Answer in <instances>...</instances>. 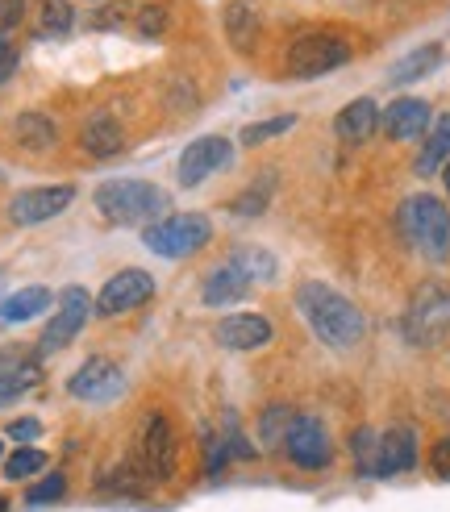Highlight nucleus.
<instances>
[{
    "instance_id": "f704fd0d",
    "label": "nucleus",
    "mask_w": 450,
    "mask_h": 512,
    "mask_svg": "<svg viewBox=\"0 0 450 512\" xmlns=\"http://www.w3.org/2000/svg\"><path fill=\"white\" fill-rule=\"evenodd\" d=\"M63 492H67V479L63 475H50V479L34 483V488L25 492V500H30V504H50V500H63Z\"/></svg>"
},
{
    "instance_id": "473e14b6",
    "label": "nucleus",
    "mask_w": 450,
    "mask_h": 512,
    "mask_svg": "<svg viewBox=\"0 0 450 512\" xmlns=\"http://www.w3.org/2000/svg\"><path fill=\"white\" fill-rule=\"evenodd\" d=\"M42 467H46V454L21 446V450L9 458V463H5V475H9V479H30V475H38Z\"/></svg>"
},
{
    "instance_id": "c756f323",
    "label": "nucleus",
    "mask_w": 450,
    "mask_h": 512,
    "mask_svg": "<svg viewBox=\"0 0 450 512\" xmlns=\"http://www.w3.org/2000/svg\"><path fill=\"white\" fill-rule=\"evenodd\" d=\"M292 125H296V117H292V113H280V117L255 121V125H246V130H242V146H263V142H271V138L288 134Z\"/></svg>"
},
{
    "instance_id": "f03ea898",
    "label": "nucleus",
    "mask_w": 450,
    "mask_h": 512,
    "mask_svg": "<svg viewBox=\"0 0 450 512\" xmlns=\"http://www.w3.org/2000/svg\"><path fill=\"white\" fill-rule=\"evenodd\" d=\"M96 209L113 225H155L167 213V192L150 179H109L96 188Z\"/></svg>"
},
{
    "instance_id": "ea45409f",
    "label": "nucleus",
    "mask_w": 450,
    "mask_h": 512,
    "mask_svg": "<svg viewBox=\"0 0 450 512\" xmlns=\"http://www.w3.org/2000/svg\"><path fill=\"white\" fill-rule=\"evenodd\" d=\"M38 433H42L38 421H13V425H9V438H13V442H34Z\"/></svg>"
},
{
    "instance_id": "ddd939ff",
    "label": "nucleus",
    "mask_w": 450,
    "mask_h": 512,
    "mask_svg": "<svg viewBox=\"0 0 450 512\" xmlns=\"http://www.w3.org/2000/svg\"><path fill=\"white\" fill-rule=\"evenodd\" d=\"M75 200V188L71 184H59V188H25L9 200V217L13 225H42L50 217H59L67 204Z\"/></svg>"
},
{
    "instance_id": "e433bc0d",
    "label": "nucleus",
    "mask_w": 450,
    "mask_h": 512,
    "mask_svg": "<svg viewBox=\"0 0 450 512\" xmlns=\"http://www.w3.org/2000/svg\"><path fill=\"white\" fill-rule=\"evenodd\" d=\"M21 17H25V0H0V38L17 30Z\"/></svg>"
},
{
    "instance_id": "5701e85b",
    "label": "nucleus",
    "mask_w": 450,
    "mask_h": 512,
    "mask_svg": "<svg viewBox=\"0 0 450 512\" xmlns=\"http://www.w3.org/2000/svg\"><path fill=\"white\" fill-rule=\"evenodd\" d=\"M13 134H17V142L25 146V150H34V155H42V150H50L55 146V121H50L46 113H21L17 117V125H13Z\"/></svg>"
},
{
    "instance_id": "20e7f679",
    "label": "nucleus",
    "mask_w": 450,
    "mask_h": 512,
    "mask_svg": "<svg viewBox=\"0 0 450 512\" xmlns=\"http://www.w3.org/2000/svg\"><path fill=\"white\" fill-rule=\"evenodd\" d=\"M213 225L205 213H171L159 217L155 225L142 229L146 250H155L159 259H184V254H196L200 246H209Z\"/></svg>"
},
{
    "instance_id": "72a5a7b5",
    "label": "nucleus",
    "mask_w": 450,
    "mask_h": 512,
    "mask_svg": "<svg viewBox=\"0 0 450 512\" xmlns=\"http://www.w3.org/2000/svg\"><path fill=\"white\" fill-rule=\"evenodd\" d=\"M125 21H134V5H125V0H117V5H105L96 17H92V30H121Z\"/></svg>"
},
{
    "instance_id": "37998d69",
    "label": "nucleus",
    "mask_w": 450,
    "mask_h": 512,
    "mask_svg": "<svg viewBox=\"0 0 450 512\" xmlns=\"http://www.w3.org/2000/svg\"><path fill=\"white\" fill-rule=\"evenodd\" d=\"M0 454H5V446H0Z\"/></svg>"
},
{
    "instance_id": "a878e982",
    "label": "nucleus",
    "mask_w": 450,
    "mask_h": 512,
    "mask_svg": "<svg viewBox=\"0 0 450 512\" xmlns=\"http://www.w3.org/2000/svg\"><path fill=\"white\" fill-rule=\"evenodd\" d=\"M230 263L250 279V284H255V279H259V284L275 279V259H271L267 250H259V246H238V250L230 254Z\"/></svg>"
},
{
    "instance_id": "f8f14e48",
    "label": "nucleus",
    "mask_w": 450,
    "mask_h": 512,
    "mask_svg": "<svg viewBox=\"0 0 450 512\" xmlns=\"http://www.w3.org/2000/svg\"><path fill=\"white\" fill-rule=\"evenodd\" d=\"M284 450L296 467H305V471H321L325 463H330V433H325V425L317 417H296L292 429H288V438H284Z\"/></svg>"
},
{
    "instance_id": "58836bf2",
    "label": "nucleus",
    "mask_w": 450,
    "mask_h": 512,
    "mask_svg": "<svg viewBox=\"0 0 450 512\" xmlns=\"http://www.w3.org/2000/svg\"><path fill=\"white\" fill-rule=\"evenodd\" d=\"M430 463H434V475H438V479H450V438H442V442L434 446Z\"/></svg>"
},
{
    "instance_id": "c85d7f7f",
    "label": "nucleus",
    "mask_w": 450,
    "mask_h": 512,
    "mask_svg": "<svg viewBox=\"0 0 450 512\" xmlns=\"http://www.w3.org/2000/svg\"><path fill=\"white\" fill-rule=\"evenodd\" d=\"M150 483H155V479H150V475H146V471L134 463V458H130V463H125V467L109 471L105 488H109V492H125V496H142V492L150 488Z\"/></svg>"
},
{
    "instance_id": "f257e3e1",
    "label": "nucleus",
    "mask_w": 450,
    "mask_h": 512,
    "mask_svg": "<svg viewBox=\"0 0 450 512\" xmlns=\"http://www.w3.org/2000/svg\"><path fill=\"white\" fill-rule=\"evenodd\" d=\"M296 309L305 313L309 329L325 342V346H334V350H350V346H359L363 338V313L350 304L342 292L334 288H325L317 284V279H305V284L296 288Z\"/></svg>"
},
{
    "instance_id": "2eb2a0df",
    "label": "nucleus",
    "mask_w": 450,
    "mask_h": 512,
    "mask_svg": "<svg viewBox=\"0 0 450 512\" xmlns=\"http://www.w3.org/2000/svg\"><path fill=\"white\" fill-rule=\"evenodd\" d=\"M380 125H384V134L392 142H413V138L425 134V125H430V105L417 100V96H400L380 113Z\"/></svg>"
},
{
    "instance_id": "39448f33",
    "label": "nucleus",
    "mask_w": 450,
    "mask_h": 512,
    "mask_svg": "<svg viewBox=\"0 0 450 512\" xmlns=\"http://www.w3.org/2000/svg\"><path fill=\"white\" fill-rule=\"evenodd\" d=\"M450 334V288L421 284L405 313V338L413 346H438Z\"/></svg>"
},
{
    "instance_id": "cd10ccee",
    "label": "nucleus",
    "mask_w": 450,
    "mask_h": 512,
    "mask_svg": "<svg viewBox=\"0 0 450 512\" xmlns=\"http://www.w3.org/2000/svg\"><path fill=\"white\" fill-rule=\"evenodd\" d=\"M350 454H355V463L363 475H380V433L375 429H355L350 433Z\"/></svg>"
},
{
    "instance_id": "c03bdc74",
    "label": "nucleus",
    "mask_w": 450,
    "mask_h": 512,
    "mask_svg": "<svg viewBox=\"0 0 450 512\" xmlns=\"http://www.w3.org/2000/svg\"><path fill=\"white\" fill-rule=\"evenodd\" d=\"M0 404H5V400H0Z\"/></svg>"
},
{
    "instance_id": "4468645a",
    "label": "nucleus",
    "mask_w": 450,
    "mask_h": 512,
    "mask_svg": "<svg viewBox=\"0 0 450 512\" xmlns=\"http://www.w3.org/2000/svg\"><path fill=\"white\" fill-rule=\"evenodd\" d=\"M42 367H38V354L25 350V346H5L0 350V400H17L21 392L38 388Z\"/></svg>"
},
{
    "instance_id": "6ab92c4d",
    "label": "nucleus",
    "mask_w": 450,
    "mask_h": 512,
    "mask_svg": "<svg viewBox=\"0 0 450 512\" xmlns=\"http://www.w3.org/2000/svg\"><path fill=\"white\" fill-rule=\"evenodd\" d=\"M375 125H380V109H375V100L359 96V100H350V105L338 113L334 130H338V138H342V142L359 146V142H367V138L375 134Z\"/></svg>"
},
{
    "instance_id": "2f4dec72",
    "label": "nucleus",
    "mask_w": 450,
    "mask_h": 512,
    "mask_svg": "<svg viewBox=\"0 0 450 512\" xmlns=\"http://www.w3.org/2000/svg\"><path fill=\"white\" fill-rule=\"evenodd\" d=\"M267 200H271V175L263 179V184H250V188L230 204V209H234L238 217H259V213L267 209Z\"/></svg>"
},
{
    "instance_id": "a211bd4d",
    "label": "nucleus",
    "mask_w": 450,
    "mask_h": 512,
    "mask_svg": "<svg viewBox=\"0 0 450 512\" xmlns=\"http://www.w3.org/2000/svg\"><path fill=\"white\" fill-rule=\"evenodd\" d=\"M417 463V433L409 425H392L380 433V475H400Z\"/></svg>"
},
{
    "instance_id": "423d86ee",
    "label": "nucleus",
    "mask_w": 450,
    "mask_h": 512,
    "mask_svg": "<svg viewBox=\"0 0 450 512\" xmlns=\"http://www.w3.org/2000/svg\"><path fill=\"white\" fill-rule=\"evenodd\" d=\"M130 458L150 479H171V471H175V429L159 408L142 413V421L134 429V454Z\"/></svg>"
},
{
    "instance_id": "a19ab883",
    "label": "nucleus",
    "mask_w": 450,
    "mask_h": 512,
    "mask_svg": "<svg viewBox=\"0 0 450 512\" xmlns=\"http://www.w3.org/2000/svg\"><path fill=\"white\" fill-rule=\"evenodd\" d=\"M442 184H446V196H450V163L442 167Z\"/></svg>"
},
{
    "instance_id": "9b49d317",
    "label": "nucleus",
    "mask_w": 450,
    "mask_h": 512,
    "mask_svg": "<svg viewBox=\"0 0 450 512\" xmlns=\"http://www.w3.org/2000/svg\"><path fill=\"white\" fill-rule=\"evenodd\" d=\"M67 388L75 400H88V404H109L125 392V371L113 363V358H88V363L67 379Z\"/></svg>"
},
{
    "instance_id": "412c9836",
    "label": "nucleus",
    "mask_w": 450,
    "mask_h": 512,
    "mask_svg": "<svg viewBox=\"0 0 450 512\" xmlns=\"http://www.w3.org/2000/svg\"><path fill=\"white\" fill-rule=\"evenodd\" d=\"M442 63V46L438 42H425L417 50H409L405 59H396L392 71H388V84H413V80H425L434 67Z\"/></svg>"
},
{
    "instance_id": "dca6fc26",
    "label": "nucleus",
    "mask_w": 450,
    "mask_h": 512,
    "mask_svg": "<svg viewBox=\"0 0 450 512\" xmlns=\"http://www.w3.org/2000/svg\"><path fill=\"white\" fill-rule=\"evenodd\" d=\"M213 334L225 350H259L271 342V321L259 313H234V317H225Z\"/></svg>"
},
{
    "instance_id": "6e6552de",
    "label": "nucleus",
    "mask_w": 450,
    "mask_h": 512,
    "mask_svg": "<svg viewBox=\"0 0 450 512\" xmlns=\"http://www.w3.org/2000/svg\"><path fill=\"white\" fill-rule=\"evenodd\" d=\"M230 159H234V142L221 138V134H205L192 146H184L180 163H175V179H180L184 188H196V184H205L213 171L230 167Z\"/></svg>"
},
{
    "instance_id": "aec40b11",
    "label": "nucleus",
    "mask_w": 450,
    "mask_h": 512,
    "mask_svg": "<svg viewBox=\"0 0 450 512\" xmlns=\"http://www.w3.org/2000/svg\"><path fill=\"white\" fill-rule=\"evenodd\" d=\"M250 292V279L234 267V263H221L209 279H205V304L209 309H225V304H238Z\"/></svg>"
},
{
    "instance_id": "f3484780",
    "label": "nucleus",
    "mask_w": 450,
    "mask_h": 512,
    "mask_svg": "<svg viewBox=\"0 0 450 512\" xmlns=\"http://www.w3.org/2000/svg\"><path fill=\"white\" fill-rule=\"evenodd\" d=\"M80 146L88 150L92 159H113L121 155V146H125V134H121V125L113 113H92L84 121V130H80Z\"/></svg>"
},
{
    "instance_id": "7c9ffc66",
    "label": "nucleus",
    "mask_w": 450,
    "mask_h": 512,
    "mask_svg": "<svg viewBox=\"0 0 450 512\" xmlns=\"http://www.w3.org/2000/svg\"><path fill=\"white\" fill-rule=\"evenodd\" d=\"M292 421H296V417H292V408H284V404L267 408V413H263V425H259V438H263L267 446H284Z\"/></svg>"
},
{
    "instance_id": "9d476101",
    "label": "nucleus",
    "mask_w": 450,
    "mask_h": 512,
    "mask_svg": "<svg viewBox=\"0 0 450 512\" xmlns=\"http://www.w3.org/2000/svg\"><path fill=\"white\" fill-rule=\"evenodd\" d=\"M155 296V279L146 271L130 267V271H117L105 288L96 296V317H121V313H134L138 304H146Z\"/></svg>"
},
{
    "instance_id": "4c0bfd02",
    "label": "nucleus",
    "mask_w": 450,
    "mask_h": 512,
    "mask_svg": "<svg viewBox=\"0 0 450 512\" xmlns=\"http://www.w3.org/2000/svg\"><path fill=\"white\" fill-rule=\"evenodd\" d=\"M13 71H17V46L0 38V84H9Z\"/></svg>"
},
{
    "instance_id": "c9c22d12",
    "label": "nucleus",
    "mask_w": 450,
    "mask_h": 512,
    "mask_svg": "<svg viewBox=\"0 0 450 512\" xmlns=\"http://www.w3.org/2000/svg\"><path fill=\"white\" fill-rule=\"evenodd\" d=\"M134 21H138L142 38H155V34H163V30H167V9H163V5H146V9H138V13H134Z\"/></svg>"
},
{
    "instance_id": "4be33fe9",
    "label": "nucleus",
    "mask_w": 450,
    "mask_h": 512,
    "mask_svg": "<svg viewBox=\"0 0 450 512\" xmlns=\"http://www.w3.org/2000/svg\"><path fill=\"white\" fill-rule=\"evenodd\" d=\"M225 34L238 50H255V38H259V13L255 5H246V0H234L230 9H225Z\"/></svg>"
},
{
    "instance_id": "b1692460",
    "label": "nucleus",
    "mask_w": 450,
    "mask_h": 512,
    "mask_svg": "<svg viewBox=\"0 0 450 512\" xmlns=\"http://www.w3.org/2000/svg\"><path fill=\"white\" fill-rule=\"evenodd\" d=\"M446 163H450V113H446V117H438L434 134L425 138L421 155H417V171H421V175H434V171H438V167H446Z\"/></svg>"
},
{
    "instance_id": "0eeeda50",
    "label": "nucleus",
    "mask_w": 450,
    "mask_h": 512,
    "mask_svg": "<svg viewBox=\"0 0 450 512\" xmlns=\"http://www.w3.org/2000/svg\"><path fill=\"white\" fill-rule=\"evenodd\" d=\"M350 59V46L334 34H305L288 46V71L296 80H313V75H325Z\"/></svg>"
},
{
    "instance_id": "bb28decb",
    "label": "nucleus",
    "mask_w": 450,
    "mask_h": 512,
    "mask_svg": "<svg viewBox=\"0 0 450 512\" xmlns=\"http://www.w3.org/2000/svg\"><path fill=\"white\" fill-rule=\"evenodd\" d=\"M71 21H75L71 0H38V34L59 38L71 30Z\"/></svg>"
},
{
    "instance_id": "1a4fd4ad",
    "label": "nucleus",
    "mask_w": 450,
    "mask_h": 512,
    "mask_svg": "<svg viewBox=\"0 0 450 512\" xmlns=\"http://www.w3.org/2000/svg\"><path fill=\"white\" fill-rule=\"evenodd\" d=\"M88 313H92V296H88L84 288H67V292L59 296V313L46 321L42 338H38V354H55V350H63V346L84 329Z\"/></svg>"
},
{
    "instance_id": "393cba45",
    "label": "nucleus",
    "mask_w": 450,
    "mask_h": 512,
    "mask_svg": "<svg viewBox=\"0 0 450 512\" xmlns=\"http://www.w3.org/2000/svg\"><path fill=\"white\" fill-rule=\"evenodd\" d=\"M50 309V292L46 288H21V292H13L5 304H0V317L5 321H30V317H38V313H46Z\"/></svg>"
},
{
    "instance_id": "7ed1b4c3",
    "label": "nucleus",
    "mask_w": 450,
    "mask_h": 512,
    "mask_svg": "<svg viewBox=\"0 0 450 512\" xmlns=\"http://www.w3.org/2000/svg\"><path fill=\"white\" fill-rule=\"evenodd\" d=\"M400 229H405V238L430 263L450 259V209L438 196H430V192L409 196L405 204H400Z\"/></svg>"
},
{
    "instance_id": "79ce46f5",
    "label": "nucleus",
    "mask_w": 450,
    "mask_h": 512,
    "mask_svg": "<svg viewBox=\"0 0 450 512\" xmlns=\"http://www.w3.org/2000/svg\"><path fill=\"white\" fill-rule=\"evenodd\" d=\"M5 508H9V504H5V496H0V512H5Z\"/></svg>"
}]
</instances>
